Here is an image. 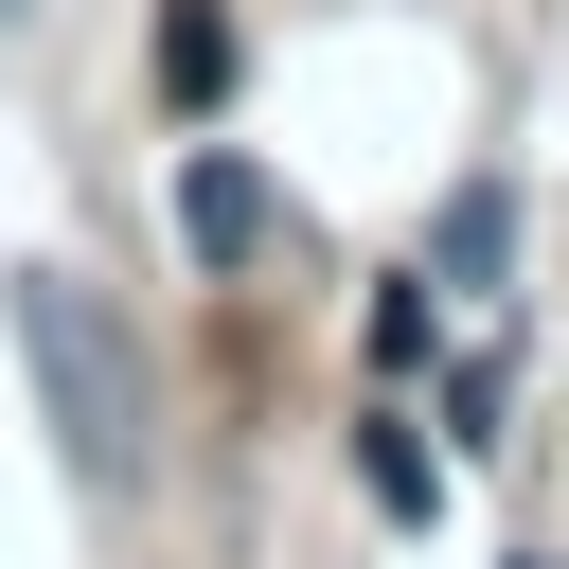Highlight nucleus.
I'll use <instances>...</instances> for the list:
<instances>
[{"label": "nucleus", "instance_id": "nucleus-1", "mask_svg": "<svg viewBox=\"0 0 569 569\" xmlns=\"http://www.w3.org/2000/svg\"><path fill=\"white\" fill-rule=\"evenodd\" d=\"M18 356H36V391H53L71 480L124 498V480H142V338L107 320V284H89V267H18Z\"/></svg>", "mask_w": 569, "mask_h": 569}, {"label": "nucleus", "instance_id": "nucleus-2", "mask_svg": "<svg viewBox=\"0 0 569 569\" xmlns=\"http://www.w3.org/2000/svg\"><path fill=\"white\" fill-rule=\"evenodd\" d=\"M178 231H196L213 267H249V249H267V178H249L231 142H196V160H178Z\"/></svg>", "mask_w": 569, "mask_h": 569}, {"label": "nucleus", "instance_id": "nucleus-3", "mask_svg": "<svg viewBox=\"0 0 569 569\" xmlns=\"http://www.w3.org/2000/svg\"><path fill=\"white\" fill-rule=\"evenodd\" d=\"M160 89H178V107L231 89V18H213V0H160Z\"/></svg>", "mask_w": 569, "mask_h": 569}, {"label": "nucleus", "instance_id": "nucleus-4", "mask_svg": "<svg viewBox=\"0 0 569 569\" xmlns=\"http://www.w3.org/2000/svg\"><path fill=\"white\" fill-rule=\"evenodd\" d=\"M498 267H516V196L462 178V196H445V284H498Z\"/></svg>", "mask_w": 569, "mask_h": 569}, {"label": "nucleus", "instance_id": "nucleus-5", "mask_svg": "<svg viewBox=\"0 0 569 569\" xmlns=\"http://www.w3.org/2000/svg\"><path fill=\"white\" fill-rule=\"evenodd\" d=\"M356 480H373V516H427V498H445V462H427L409 427H356Z\"/></svg>", "mask_w": 569, "mask_h": 569}, {"label": "nucleus", "instance_id": "nucleus-6", "mask_svg": "<svg viewBox=\"0 0 569 569\" xmlns=\"http://www.w3.org/2000/svg\"><path fill=\"white\" fill-rule=\"evenodd\" d=\"M0 18H18V0H0Z\"/></svg>", "mask_w": 569, "mask_h": 569}]
</instances>
